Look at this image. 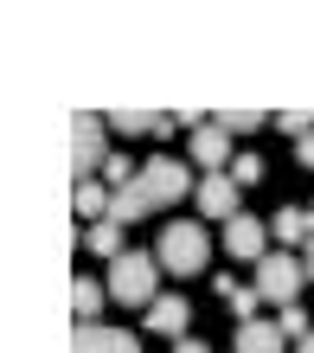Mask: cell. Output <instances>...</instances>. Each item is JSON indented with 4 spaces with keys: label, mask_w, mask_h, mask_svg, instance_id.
Returning a JSON list of instances; mask_svg holds the SVG:
<instances>
[{
    "label": "cell",
    "mask_w": 314,
    "mask_h": 353,
    "mask_svg": "<svg viewBox=\"0 0 314 353\" xmlns=\"http://www.w3.org/2000/svg\"><path fill=\"white\" fill-rule=\"evenodd\" d=\"M180 193H193V174H186L174 154H154L148 168H141V174L109 199V219H116V225H135V219L160 212V205H174Z\"/></svg>",
    "instance_id": "obj_1"
},
{
    "label": "cell",
    "mask_w": 314,
    "mask_h": 353,
    "mask_svg": "<svg viewBox=\"0 0 314 353\" xmlns=\"http://www.w3.org/2000/svg\"><path fill=\"white\" fill-rule=\"evenodd\" d=\"M109 302H122V308H154L160 302V257L154 251H122L109 263Z\"/></svg>",
    "instance_id": "obj_2"
},
{
    "label": "cell",
    "mask_w": 314,
    "mask_h": 353,
    "mask_svg": "<svg viewBox=\"0 0 314 353\" xmlns=\"http://www.w3.org/2000/svg\"><path fill=\"white\" fill-rule=\"evenodd\" d=\"M154 257H160L167 276H199L205 257H212V244H205V225H193V219L167 225V232L154 238Z\"/></svg>",
    "instance_id": "obj_3"
},
{
    "label": "cell",
    "mask_w": 314,
    "mask_h": 353,
    "mask_svg": "<svg viewBox=\"0 0 314 353\" xmlns=\"http://www.w3.org/2000/svg\"><path fill=\"white\" fill-rule=\"evenodd\" d=\"M103 129H109L103 116H71V174H77V180H96V168L109 161Z\"/></svg>",
    "instance_id": "obj_4"
},
{
    "label": "cell",
    "mask_w": 314,
    "mask_h": 353,
    "mask_svg": "<svg viewBox=\"0 0 314 353\" xmlns=\"http://www.w3.org/2000/svg\"><path fill=\"white\" fill-rule=\"evenodd\" d=\"M302 283H308V270L289 257V251H269V257L257 263V296H269L276 308L295 302V296H302Z\"/></svg>",
    "instance_id": "obj_5"
},
{
    "label": "cell",
    "mask_w": 314,
    "mask_h": 353,
    "mask_svg": "<svg viewBox=\"0 0 314 353\" xmlns=\"http://www.w3.org/2000/svg\"><path fill=\"white\" fill-rule=\"evenodd\" d=\"M238 199H244V186H238L231 174H205V180L193 186V205H199L205 219H224V225L238 219Z\"/></svg>",
    "instance_id": "obj_6"
},
{
    "label": "cell",
    "mask_w": 314,
    "mask_h": 353,
    "mask_svg": "<svg viewBox=\"0 0 314 353\" xmlns=\"http://www.w3.org/2000/svg\"><path fill=\"white\" fill-rule=\"evenodd\" d=\"M193 161L205 174H231V129H224V122H205V129H193Z\"/></svg>",
    "instance_id": "obj_7"
},
{
    "label": "cell",
    "mask_w": 314,
    "mask_h": 353,
    "mask_svg": "<svg viewBox=\"0 0 314 353\" xmlns=\"http://www.w3.org/2000/svg\"><path fill=\"white\" fill-rule=\"evenodd\" d=\"M71 353H141V341L129 334V327H77L71 334Z\"/></svg>",
    "instance_id": "obj_8"
},
{
    "label": "cell",
    "mask_w": 314,
    "mask_h": 353,
    "mask_svg": "<svg viewBox=\"0 0 314 353\" xmlns=\"http://www.w3.org/2000/svg\"><path fill=\"white\" fill-rule=\"evenodd\" d=\"M263 238H269V225H257V219H231V225H224V251H231V257H244V263H263L269 251H263Z\"/></svg>",
    "instance_id": "obj_9"
},
{
    "label": "cell",
    "mask_w": 314,
    "mask_h": 353,
    "mask_svg": "<svg viewBox=\"0 0 314 353\" xmlns=\"http://www.w3.org/2000/svg\"><path fill=\"white\" fill-rule=\"evenodd\" d=\"M148 327H154V334L186 341V327H193V302H186V296H160V302L148 308Z\"/></svg>",
    "instance_id": "obj_10"
},
{
    "label": "cell",
    "mask_w": 314,
    "mask_h": 353,
    "mask_svg": "<svg viewBox=\"0 0 314 353\" xmlns=\"http://www.w3.org/2000/svg\"><path fill=\"white\" fill-rule=\"evenodd\" d=\"M103 302H109V283H96V276H77V283H71V308H77V327H96Z\"/></svg>",
    "instance_id": "obj_11"
},
{
    "label": "cell",
    "mask_w": 314,
    "mask_h": 353,
    "mask_svg": "<svg viewBox=\"0 0 314 353\" xmlns=\"http://www.w3.org/2000/svg\"><path fill=\"white\" fill-rule=\"evenodd\" d=\"M282 347H289V334L276 321H244L238 327V353H282Z\"/></svg>",
    "instance_id": "obj_12"
},
{
    "label": "cell",
    "mask_w": 314,
    "mask_h": 353,
    "mask_svg": "<svg viewBox=\"0 0 314 353\" xmlns=\"http://www.w3.org/2000/svg\"><path fill=\"white\" fill-rule=\"evenodd\" d=\"M109 199H116V193H109L103 180H77V186H71V205H77L90 225H96V219H109Z\"/></svg>",
    "instance_id": "obj_13"
},
{
    "label": "cell",
    "mask_w": 314,
    "mask_h": 353,
    "mask_svg": "<svg viewBox=\"0 0 314 353\" xmlns=\"http://www.w3.org/2000/svg\"><path fill=\"white\" fill-rule=\"evenodd\" d=\"M218 296H224V308L238 315V327H244V321H263V315H257V302H263L257 283H218Z\"/></svg>",
    "instance_id": "obj_14"
},
{
    "label": "cell",
    "mask_w": 314,
    "mask_h": 353,
    "mask_svg": "<svg viewBox=\"0 0 314 353\" xmlns=\"http://www.w3.org/2000/svg\"><path fill=\"white\" fill-rule=\"evenodd\" d=\"M269 232H276V244H308V238H314V219L289 205V212H276V219H269Z\"/></svg>",
    "instance_id": "obj_15"
},
{
    "label": "cell",
    "mask_w": 314,
    "mask_h": 353,
    "mask_svg": "<svg viewBox=\"0 0 314 353\" xmlns=\"http://www.w3.org/2000/svg\"><path fill=\"white\" fill-rule=\"evenodd\" d=\"M83 244H90L96 257H109V263H116V257H122V225H116V219H96L90 232H83Z\"/></svg>",
    "instance_id": "obj_16"
},
{
    "label": "cell",
    "mask_w": 314,
    "mask_h": 353,
    "mask_svg": "<svg viewBox=\"0 0 314 353\" xmlns=\"http://www.w3.org/2000/svg\"><path fill=\"white\" fill-rule=\"evenodd\" d=\"M109 129H116V135H160V116H154V110H116Z\"/></svg>",
    "instance_id": "obj_17"
},
{
    "label": "cell",
    "mask_w": 314,
    "mask_h": 353,
    "mask_svg": "<svg viewBox=\"0 0 314 353\" xmlns=\"http://www.w3.org/2000/svg\"><path fill=\"white\" fill-rule=\"evenodd\" d=\"M276 327H282L289 341H308V334H314V321H308V308H302V302H289V308H276Z\"/></svg>",
    "instance_id": "obj_18"
},
{
    "label": "cell",
    "mask_w": 314,
    "mask_h": 353,
    "mask_svg": "<svg viewBox=\"0 0 314 353\" xmlns=\"http://www.w3.org/2000/svg\"><path fill=\"white\" fill-rule=\"evenodd\" d=\"M135 174H141V168H135V161H129V154H109V161H103V180H109V186H116V193H122V186H129Z\"/></svg>",
    "instance_id": "obj_19"
},
{
    "label": "cell",
    "mask_w": 314,
    "mask_h": 353,
    "mask_svg": "<svg viewBox=\"0 0 314 353\" xmlns=\"http://www.w3.org/2000/svg\"><path fill=\"white\" fill-rule=\"evenodd\" d=\"M218 122H224L231 135H257V129H263V110H224Z\"/></svg>",
    "instance_id": "obj_20"
},
{
    "label": "cell",
    "mask_w": 314,
    "mask_h": 353,
    "mask_svg": "<svg viewBox=\"0 0 314 353\" xmlns=\"http://www.w3.org/2000/svg\"><path fill=\"white\" fill-rule=\"evenodd\" d=\"M276 129L295 135V141H308V135H314V116H308V110H289V116H276Z\"/></svg>",
    "instance_id": "obj_21"
},
{
    "label": "cell",
    "mask_w": 314,
    "mask_h": 353,
    "mask_svg": "<svg viewBox=\"0 0 314 353\" xmlns=\"http://www.w3.org/2000/svg\"><path fill=\"white\" fill-rule=\"evenodd\" d=\"M231 180H238V186H257V180H263V154H238V161H231Z\"/></svg>",
    "instance_id": "obj_22"
},
{
    "label": "cell",
    "mask_w": 314,
    "mask_h": 353,
    "mask_svg": "<svg viewBox=\"0 0 314 353\" xmlns=\"http://www.w3.org/2000/svg\"><path fill=\"white\" fill-rule=\"evenodd\" d=\"M295 161H302V168H314V135H308V141H295Z\"/></svg>",
    "instance_id": "obj_23"
},
{
    "label": "cell",
    "mask_w": 314,
    "mask_h": 353,
    "mask_svg": "<svg viewBox=\"0 0 314 353\" xmlns=\"http://www.w3.org/2000/svg\"><path fill=\"white\" fill-rule=\"evenodd\" d=\"M174 353H212V347H205V341H193V334H186V341H174Z\"/></svg>",
    "instance_id": "obj_24"
},
{
    "label": "cell",
    "mask_w": 314,
    "mask_h": 353,
    "mask_svg": "<svg viewBox=\"0 0 314 353\" xmlns=\"http://www.w3.org/2000/svg\"><path fill=\"white\" fill-rule=\"evenodd\" d=\"M302 270H308V283H314V238H308V257H302Z\"/></svg>",
    "instance_id": "obj_25"
},
{
    "label": "cell",
    "mask_w": 314,
    "mask_h": 353,
    "mask_svg": "<svg viewBox=\"0 0 314 353\" xmlns=\"http://www.w3.org/2000/svg\"><path fill=\"white\" fill-rule=\"evenodd\" d=\"M295 353H314V334H308V341H295Z\"/></svg>",
    "instance_id": "obj_26"
},
{
    "label": "cell",
    "mask_w": 314,
    "mask_h": 353,
    "mask_svg": "<svg viewBox=\"0 0 314 353\" xmlns=\"http://www.w3.org/2000/svg\"><path fill=\"white\" fill-rule=\"evenodd\" d=\"M308 219H314V205H308Z\"/></svg>",
    "instance_id": "obj_27"
}]
</instances>
